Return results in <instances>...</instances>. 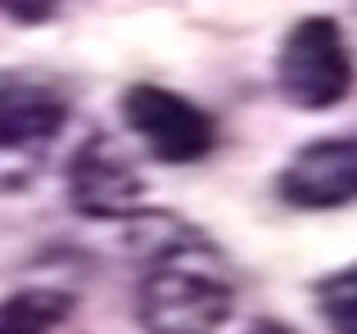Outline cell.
Segmentation results:
<instances>
[{
    "label": "cell",
    "mask_w": 357,
    "mask_h": 334,
    "mask_svg": "<svg viewBox=\"0 0 357 334\" xmlns=\"http://www.w3.org/2000/svg\"><path fill=\"white\" fill-rule=\"evenodd\" d=\"M68 294L59 289H18L0 303V334H50L68 317Z\"/></svg>",
    "instance_id": "52a82bcc"
},
{
    "label": "cell",
    "mask_w": 357,
    "mask_h": 334,
    "mask_svg": "<svg viewBox=\"0 0 357 334\" xmlns=\"http://www.w3.org/2000/svg\"><path fill=\"white\" fill-rule=\"evenodd\" d=\"M249 334H276V330H249Z\"/></svg>",
    "instance_id": "30bf717a"
},
{
    "label": "cell",
    "mask_w": 357,
    "mask_h": 334,
    "mask_svg": "<svg viewBox=\"0 0 357 334\" xmlns=\"http://www.w3.org/2000/svg\"><path fill=\"white\" fill-rule=\"evenodd\" d=\"M68 127V100L41 81H0V190H23L41 176Z\"/></svg>",
    "instance_id": "7a4b0ae2"
},
{
    "label": "cell",
    "mask_w": 357,
    "mask_h": 334,
    "mask_svg": "<svg viewBox=\"0 0 357 334\" xmlns=\"http://www.w3.org/2000/svg\"><path fill=\"white\" fill-rule=\"evenodd\" d=\"M68 199L86 217H136L145 185L114 136H91L68 163Z\"/></svg>",
    "instance_id": "5b68a950"
},
{
    "label": "cell",
    "mask_w": 357,
    "mask_h": 334,
    "mask_svg": "<svg viewBox=\"0 0 357 334\" xmlns=\"http://www.w3.org/2000/svg\"><path fill=\"white\" fill-rule=\"evenodd\" d=\"M276 86L294 109H331L353 90V59L335 18H303L276 54Z\"/></svg>",
    "instance_id": "3957f363"
},
{
    "label": "cell",
    "mask_w": 357,
    "mask_h": 334,
    "mask_svg": "<svg viewBox=\"0 0 357 334\" xmlns=\"http://www.w3.org/2000/svg\"><path fill=\"white\" fill-rule=\"evenodd\" d=\"M317 303H321V317L335 334H357V262L326 276L317 285Z\"/></svg>",
    "instance_id": "ba28073f"
},
{
    "label": "cell",
    "mask_w": 357,
    "mask_h": 334,
    "mask_svg": "<svg viewBox=\"0 0 357 334\" xmlns=\"http://www.w3.org/2000/svg\"><path fill=\"white\" fill-rule=\"evenodd\" d=\"M136 244L145 248V276L136 289L145 334H218L227 326L236 285L222 257L190 226L158 217Z\"/></svg>",
    "instance_id": "6da1fadb"
},
{
    "label": "cell",
    "mask_w": 357,
    "mask_h": 334,
    "mask_svg": "<svg viewBox=\"0 0 357 334\" xmlns=\"http://www.w3.org/2000/svg\"><path fill=\"white\" fill-rule=\"evenodd\" d=\"M280 199L294 208H344L357 203V136L312 141L285 163Z\"/></svg>",
    "instance_id": "8992f818"
},
{
    "label": "cell",
    "mask_w": 357,
    "mask_h": 334,
    "mask_svg": "<svg viewBox=\"0 0 357 334\" xmlns=\"http://www.w3.org/2000/svg\"><path fill=\"white\" fill-rule=\"evenodd\" d=\"M122 122L158 163H195L213 150V118L163 86H131L122 95Z\"/></svg>",
    "instance_id": "277c9868"
},
{
    "label": "cell",
    "mask_w": 357,
    "mask_h": 334,
    "mask_svg": "<svg viewBox=\"0 0 357 334\" xmlns=\"http://www.w3.org/2000/svg\"><path fill=\"white\" fill-rule=\"evenodd\" d=\"M63 0H0V14H9L14 23H41L59 9Z\"/></svg>",
    "instance_id": "9c48e42d"
}]
</instances>
